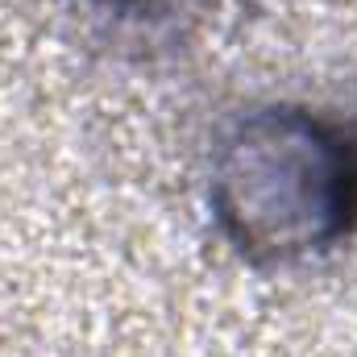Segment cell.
<instances>
[{"label":"cell","instance_id":"1","mask_svg":"<svg viewBox=\"0 0 357 357\" xmlns=\"http://www.w3.org/2000/svg\"><path fill=\"white\" fill-rule=\"evenodd\" d=\"M208 208L237 254L291 266L357 233V116L258 104L233 116L208 167Z\"/></svg>","mask_w":357,"mask_h":357},{"label":"cell","instance_id":"2","mask_svg":"<svg viewBox=\"0 0 357 357\" xmlns=\"http://www.w3.org/2000/svg\"><path fill=\"white\" fill-rule=\"evenodd\" d=\"M116 17H133V21H178L191 13H204L212 0H91Z\"/></svg>","mask_w":357,"mask_h":357}]
</instances>
